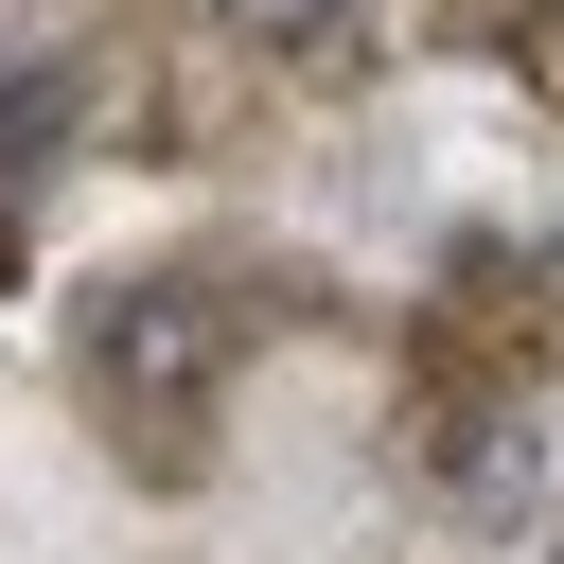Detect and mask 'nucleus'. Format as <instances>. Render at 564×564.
<instances>
[{"mask_svg":"<svg viewBox=\"0 0 564 564\" xmlns=\"http://www.w3.org/2000/svg\"><path fill=\"white\" fill-rule=\"evenodd\" d=\"M53 123H70V70H18V88H0V176L53 159Z\"/></svg>","mask_w":564,"mask_h":564,"instance_id":"2","label":"nucleus"},{"mask_svg":"<svg viewBox=\"0 0 564 564\" xmlns=\"http://www.w3.org/2000/svg\"><path fill=\"white\" fill-rule=\"evenodd\" d=\"M88 352H106L123 405H194V388L229 370V282H212V264H159V282H123V300L88 317Z\"/></svg>","mask_w":564,"mask_h":564,"instance_id":"1","label":"nucleus"},{"mask_svg":"<svg viewBox=\"0 0 564 564\" xmlns=\"http://www.w3.org/2000/svg\"><path fill=\"white\" fill-rule=\"evenodd\" d=\"M212 18H229V35H264V53H317L352 0H212Z\"/></svg>","mask_w":564,"mask_h":564,"instance_id":"3","label":"nucleus"},{"mask_svg":"<svg viewBox=\"0 0 564 564\" xmlns=\"http://www.w3.org/2000/svg\"><path fill=\"white\" fill-rule=\"evenodd\" d=\"M529 70H546V88H564V0H546V35H529Z\"/></svg>","mask_w":564,"mask_h":564,"instance_id":"4","label":"nucleus"}]
</instances>
